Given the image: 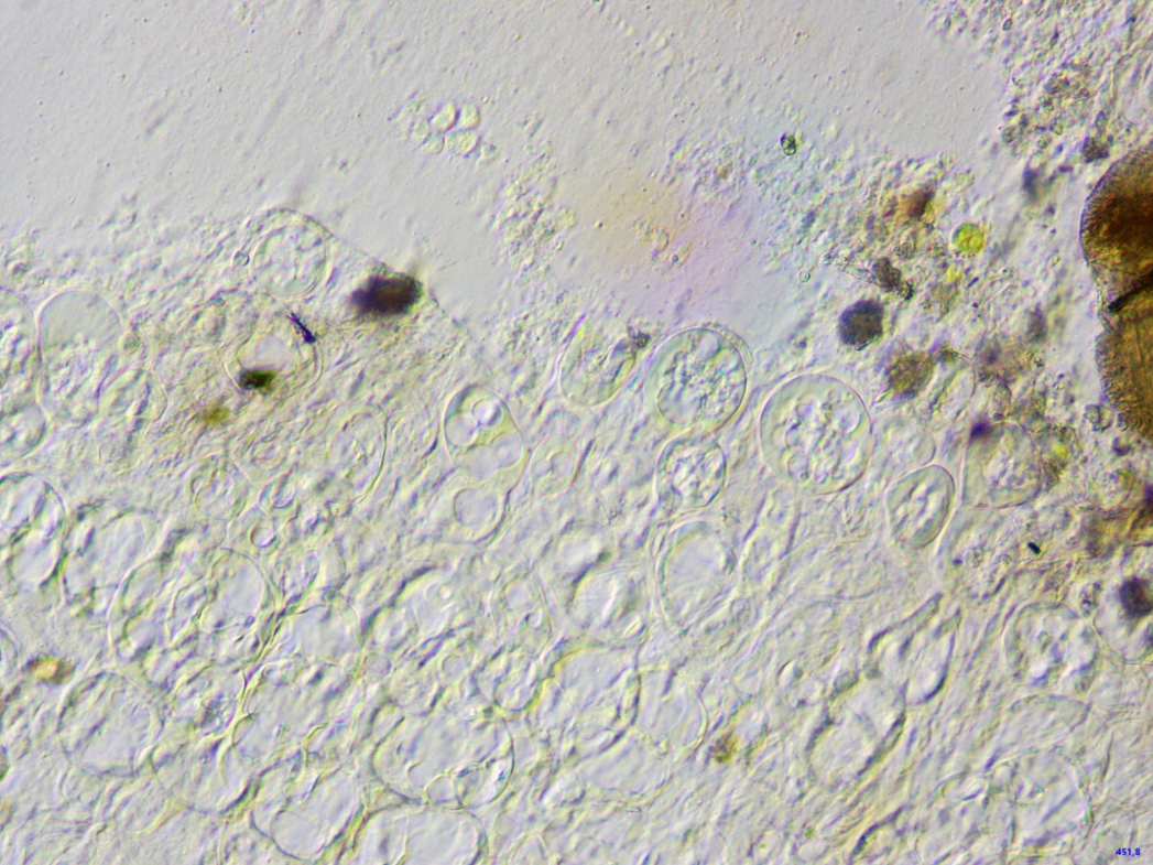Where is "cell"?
<instances>
[{
	"mask_svg": "<svg viewBox=\"0 0 1153 865\" xmlns=\"http://www.w3.org/2000/svg\"><path fill=\"white\" fill-rule=\"evenodd\" d=\"M276 375L272 371L255 370L246 372L240 380L244 389H265L275 380Z\"/></svg>",
	"mask_w": 1153,
	"mask_h": 865,
	"instance_id": "obj_5",
	"label": "cell"
},
{
	"mask_svg": "<svg viewBox=\"0 0 1153 865\" xmlns=\"http://www.w3.org/2000/svg\"><path fill=\"white\" fill-rule=\"evenodd\" d=\"M422 295V284L413 278H377L356 293L353 302L365 317L390 320L409 314Z\"/></svg>",
	"mask_w": 1153,
	"mask_h": 865,
	"instance_id": "obj_2",
	"label": "cell"
},
{
	"mask_svg": "<svg viewBox=\"0 0 1153 865\" xmlns=\"http://www.w3.org/2000/svg\"><path fill=\"white\" fill-rule=\"evenodd\" d=\"M1088 245L1108 264L1135 266L1152 252L1151 155L1122 166L1098 191L1087 225Z\"/></svg>",
	"mask_w": 1153,
	"mask_h": 865,
	"instance_id": "obj_1",
	"label": "cell"
},
{
	"mask_svg": "<svg viewBox=\"0 0 1153 865\" xmlns=\"http://www.w3.org/2000/svg\"><path fill=\"white\" fill-rule=\"evenodd\" d=\"M883 314L874 302H860L841 320V337L845 343L863 348L882 334Z\"/></svg>",
	"mask_w": 1153,
	"mask_h": 865,
	"instance_id": "obj_3",
	"label": "cell"
},
{
	"mask_svg": "<svg viewBox=\"0 0 1153 865\" xmlns=\"http://www.w3.org/2000/svg\"><path fill=\"white\" fill-rule=\"evenodd\" d=\"M1121 601L1130 617L1147 616L1153 604L1151 587L1145 581L1133 579L1122 586Z\"/></svg>",
	"mask_w": 1153,
	"mask_h": 865,
	"instance_id": "obj_4",
	"label": "cell"
}]
</instances>
